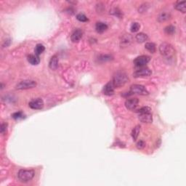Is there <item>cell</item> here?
<instances>
[{
	"label": "cell",
	"instance_id": "6da1fadb",
	"mask_svg": "<svg viewBox=\"0 0 186 186\" xmlns=\"http://www.w3.org/2000/svg\"><path fill=\"white\" fill-rule=\"evenodd\" d=\"M128 81H129V78H128L127 74L124 71H119L113 75L112 83L114 87L119 88L121 87H123Z\"/></svg>",
	"mask_w": 186,
	"mask_h": 186
},
{
	"label": "cell",
	"instance_id": "4316f807",
	"mask_svg": "<svg viewBox=\"0 0 186 186\" xmlns=\"http://www.w3.org/2000/svg\"><path fill=\"white\" fill-rule=\"evenodd\" d=\"M140 28V26L138 23H133L131 26V31L132 32H137Z\"/></svg>",
	"mask_w": 186,
	"mask_h": 186
},
{
	"label": "cell",
	"instance_id": "ac0fdd59",
	"mask_svg": "<svg viewBox=\"0 0 186 186\" xmlns=\"http://www.w3.org/2000/svg\"><path fill=\"white\" fill-rule=\"evenodd\" d=\"M135 39L137 41V42L139 43H143V42H146L148 39V35L145 34L144 33H139L136 35L135 36Z\"/></svg>",
	"mask_w": 186,
	"mask_h": 186
},
{
	"label": "cell",
	"instance_id": "484cf974",
	"mask_svg": "<svg viewBox=\"0 0 186 186\" xmlns=\"http://www.w3.org/2000/svg\"><path fill=\"white\" fill-rule=\"evenodd\" d=\"M76 18H77V20H79V21H81V22L88 21V18L87 17V16H86L85 15H84V14H81V13L77 15Z\"/></svg>",
	"mask_w": 186,
	"mask_h": 186
},
{
	"label": "cell",
	"instance_id": "9a60e30c",
	"mask_svg": "<svg viewBox=\"0 0 186 186\" xmlns=\"http://www.w3.org/2000/svg\"><path fill=\"white\" fill-rule=\"evenodd\" d=\"M28 61L31 65H36L40 62V59H39V57L36 55H29L28 56Z\"/></svg>",
	"mask_w": 186,
	"mask_h": 186
},
{
	"label": "cell",
	"instance_id": "8992f818",
	"mask_svg": "<svg viewBox=\"0 0 186 186\" xmlns=\"http://www.w3.org/2000/svg\"><path fill=\"white\" fill-rule=\"evenodd\" d=\"M152 74L151 70H150L146 67H142L139 70H137L133 74V76L135 78H141V77H146L149 76Z\"/></svg>",
	"mask_w": 186,
	"mask_h": 186
},
{
	"label": "cell",
	"instance_id": "603a6c76",
	"mask_svg": "<svg viewBox=\"0 0 186 186\" xmlns=\"http://www.w3.org/2000/svg\"><path fill=\"white\" fill-rule=\"evenodd\" d=\"M164 31L167 34L169 35H172L174 34V33L175 32V28L173 26H169L164 28Z\"/></svg>",
	"mask_w": 186,
	"mask_h": 186
},
{
	"label": "cell",
	"instance_id": "9c48e42d",
	"mask_svg": "<svg viewBox=\"0 0 186 186\" xmlns=\"http://www.w3.org/2000/svg\"><path fill=\"white\" fill-rule=\"evenodd\" d=\"M139 100L137 98H130L127 99L125 102V106L127 109L130 110H134L137 107Z\"/></svg>",
	"mask_w": 186,
	"mask_h": 186
},
{
	"label": "cell",
	"instance_id": "ffe728a7",
	"mask_svg": "<svg viewBox=\"0 0 186 186\" xmlns=\"http://www.w3.org/2000/svg\"><path fill=\"white\" fill-rule=\"evenodd\" d=\"M170 18V14L167 12H162L158 15V20L159 22H164Z\"/></svg>",
	"mask_w": 186,
	"mask_h": 186
},
{
	"label": "cell",
	"instance_id": "d6986e66",
	"mask_svg": "<svg viewBox=\"0 0 186 186\" xmlns=\"http://www.w3.org/2000/svg\"><path fill=\"white\" fill-rule=\"evenodd\" d=\"M140 128H141V126H140V125H137V126H135V127H134V129H132V137L135 141L137 140L138 136H139L140 132Z\"/></svg>",
	"mask_w": 186,
	"mask_h": 186
},
{
	"label": "cell",
	"instance_id": "e0dca14e",
	"mask_svg": "<svg viewBox=\"0 0 186 186\" xmlns=\"http://www.w3.org/2000/svg\"><path fill=\"white\" fill-rule=\"evenodd\" d=\"M186 1H178V2L176 3V4L174 5L176 10H177L178 11L182 12L185 13L186 12Z\"/></svg>",
	"mask_w": 186,
	"mask_h": 186
},
{
	"label": "cell",
	"instance_id": "7a4b0ae2",
	"mask_svg": "<svg viewBox=\"0 0 186 186\" xmlns=\"http://www.w3.org/2000/svg\"><path fill=\"white\" fill-rule=\"evenodd\" d=\"M159 51L163 56L165 57L166 58H168V59L172 58L175 54V50H174L172 45L167 43V42H164L160 45Z\"/></svg>",
	"mask_w": 186,
	"mask_h": 186
},
{
	"label": "cell",
	"instance_id": "52a82bcc",
	"mask_svg": "<svg viewBox=\"0 0 186 186\" xmlns=\"http://www.w3.org/2000/svg\"><path fill=\"white\" fill-rule=\"evenodd\" d=\"M151 60V58L148 55H141L134 60V64L137 67H143Z\"/></svg>",
	"mask_w": 186,
	"mask_h": 186
},
{
	"label": "cell",
	"instance_id": "44dd1931",
	"mask_svg": "<svg viewBox=\"0 0 186 186\" xmlns=\"http://www.w3.org/2000/svg\"><path fill=\"white\" fill-rule=\"evenodd\" d=\"M145 49H148L151 53H154L155 52V45L153 42H148V43H146L145 45Z\"/></svg>",
	"mask_w": 186,
	"mask_h": 186
},
{
	"label": "cell",
	"instance_id": "277c9868",
	"mask_svg": "<svg viewBox=\"0 0 186 186\" xmlns=\"http://www.w3.org/2000/svg\"><path fill=\"white\" fill-rule=\"evenodd\" d=\"M129 93L140 94V95H148L149 94L146 88L144 86L140 85V84H133V85L131 86Z\"/></svg>",
	"mask_w": 186,
	"mask_h": 186
},
{
	"label": "cell",
	"instance_id": "3957f363",
	"mask_svg": "<svg viewBox=\"0 0 186 186\" xmlns=\"http://www.w3.org/2000/svg\"><path fill=\"white\" fill-rule=\"evenodd\" d=\"M35 172L33 169H20L18 171V178L23 182H28L34 177Z\"/></svg>",
	"mask_w": 186,
	"mask_h": 186
},
{
	"label": "cell",
	"instance_id": "cb8c5ba5",
	"mask_svg": "<svg viewBox=\"0 0 186 186\" xmlns=\"http://www.w3.org/2000/svg\"><path fill=\"white\" fill-rule=\"evenodd\" d=\"M12 116L13 119H16V120H17V119H23V118H25L24 114H23L21 111L15 112V113H14L12 115Z\"/></svg>",
	"mask_w": 186,
	"mask_h": 186
},
{
	"label": "cell",
	"instance_id": "ba28073f",
	"mask_svg": "<svg viewBox=\"0 0 186 186\" xmlns=\"http://www.w3.org/2000/svg\"><path fill=\"white\" fill-rule=\"evenodd\" d=\"M28 105L31 108L34 110H40L44 107V101L41 98H36L35 100H31L28 103Z\"/></svg>",
	"mask_w": 186,
	"mask_h": 186
},
{
	"label": "cell",
	"instance_id": "f1b7e54d",
	"mask_svg": "<svg viewBox=\"0 0 186 186\" xmlns=\"http://www.w3.org/2000/svg\"><path fill=\"white\" fill-rule=\"evenodd\" d=\"M7 124L5 123H2L1 124V133L4 134V132L7 131Z\"/></svg>",
	"mask_w": 186,
	"mask_h": 186
},
{
	"label": "cell",
	"instance_id": "83f0119b",
	"mask_svg": "<svg viewBox=\"0 0 186 186\" xmlns=\"http://www.w3.org/2000/svg\"><path fill=\"white\" fill-rule=\"evenodd\" d=\"M136 146H137V148H138V149H140V150L143 149V148L145 147V142L142 140H140L139 142H137Z\"/></svg>",
	"mask_w": 186,
	"mask_h": 186
},
{
	"label": "cell",
	"instance_id": "4fadbf2b",
	"mask_svg": "<svg viewBox=\"0 0 186 186\" xmlns=\"http://www.w3.org/2000/svg\"><path fill=\"white\" fill-rule=\"evenodd\" d=\"M49 66L50 69L55 71L58 67V58L57 55H54L51 58L49 62Z\"/></svg>",
	"mask_w": 186,
	"mask_h": 186
},
{
	"label": "cell",
	"instance_id": "8fae6325",
	"mask_svg": "<svg viewBox=\"0 0 186 186\" xmlns=\"http://www.w3.org/2000/svg\"><path fill=\"white\" fill-rule=\"evenodd\" d=\"M114 86H113V83L108 82V84H105V86L103 88V93L106 95H113L114 94Z\"/></svg>",
	"mask_w": 186,
	"mask_h": 186
},
{
	"label": "cell",
	"instance_id": "5bb4252c",
	"mask_svg": "<svg viewBox=\"0 0 186 186\" xmlns=\"http://www.w3.org/2000/svg\"><path fill=\"white\" fill-rule=\"evenodd\" d=\"M132 42V36H130V34H125L122 36L121 40V46H126L128 45H129V44Z\"/></svg>",
	"mask_w": 186,
	"mask_h": 186
},
{
	"label": "cell",
	"instance_id": "2e32d148",
	"mask_svg": "<svg viewBox=\"0 0 186 186\" xmlns=\"http://www.w3.org/2000/svg\"><path fill=\"white\" fill-rule=\"evenodd\" d=\"M95 29L97 31V32L98 33H103L104 31H105L108 29V26L104 23H102V22H98V23H96L95 26Z\"/></svg>",
	"mask_w": 186,
	"mask_h": 186
},
{
	"label": "cell",
	"instance_id": "4dcf8cb0",
	"mask_svg": "<svg viewBox=\"0 0 186 186\" xmlns=\"http://www.w3.org/2000/svg\"><path fill=\"white\" fill-rule=\"evenodd\" d=\"M10 43H11V41H10V39H7V40L5 42H4V44H3V46H4V47H7V46H8L10 44Z\"/></svg>",
	"mask_w": 186,
	"mask_h": 186
},
{
	"label": "cell",
	"instance_id": "7402d4cb",
	"mask_svg": "<svg viewBox=\"0 0 186 186\" xmlns=\"http://www.w3.org/2000/svg\"><path fill=\"white\" fill-rule=\"evenodd\" d=\"M44 50H45L44 46L42 44H38L36 46V47H35V50H34L35 55H36L39 56V55H41V54H42Z\"/></svg>",
	"mask_w": 186,
	"mask_h": 186
},
{
	"label": "cell",
	"instance_id": "5b68a950",
	"mask_svg": "<svg viewBox=\"0 0 186 186\" xmlns=\"http://www.w3.org/2000/svg\"><path fill=\"white\" fill-rule=\"evenodd\" d=\"M36 86V82L33 80H23L16 85L17 90H28L33 88Z\"/></svg>",
	"mask_w": 186,
	"mask_h": 186
},
{
	"label": "cell",
	"instance_id": "f546056e",
	"mask_svg": "<svg viewBox=\"0 0 186 186\" xmlns=\"http://www.w3.org/2000/svg\"><path fill=\"white\" fill-rule=\"evenodd\" d=\"M100 60H103V61L110 60H111V56H110V55H102L100 58Z\"/></svg>",
	"mask_w": 186,
	"mask_h": 186
},
{
	"label": "cell",
	"instance_id": "7c38bea8",
	"mask_svg": "<svg viewBox=\"0 0 186 186\" xmlns=\"http://www.w3.org/2000/svg\"><path fill=\"white\" fill-rule=\"evenodd\" d=\"M83 35V32L81 29H76L73 32L71 36V39L73 42H77L81 39Z\"/></svg>",
	"mask_w": 186,
	"mask_h": 186
},
{
	"label": "cell",
	"instance_id": "d4e9b609",
	"mask_svg": "<svg viewBox=\"0 0 186 186\" xmlns=\"http://www.w3.org/2000/svg\"><path fill=\"white\" fill-rule=\"evenodd\" d=\"M148 112H151V108L148 106H145V107H142L140 108L139 110H137V113H148Z\"/></svg>",
	"mask_w": 186,
	"mask_h": 186
},
{
	"label": "cell",
	"instance_id": "30bf717a",
	"mask_svg": "<svg viewBox=\"0 0 186 186\" xmlns=\"http://www.w3.org/2000/svg\"><path fill=\"white\" fill-rule=\"evenodd\" d=\"M138 119L142 123H151L153 121V117L151 112L148 113H138Z\"/></svg>",
	"mask_w": 186,
	"mask_h": 186
}]
</instances>
